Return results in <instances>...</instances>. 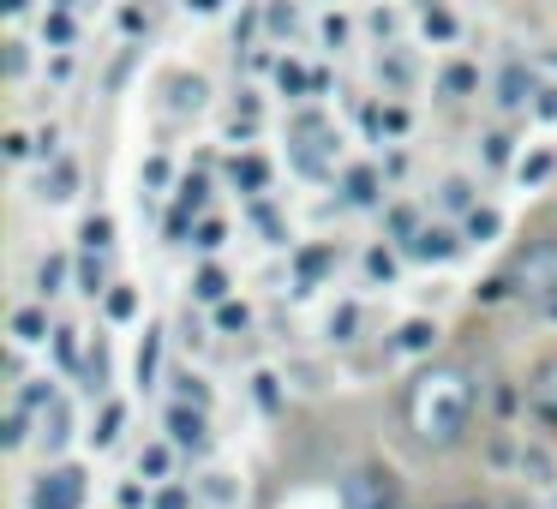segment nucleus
I'll return each mask as SVG.
<instances>
[{
  "mask_svg": "<svg viewBox=\"0 0 557 509\" xmlns=\"http://www.w3.org/2000/svg\"><path fill=\"white\" fill-rule=\"evenodd\" d=\"M204 192H210V186H204L198 174H192V180H180V204H174V210H186V216H198V210H204Z\"/></svg>",
  "mask_w": 557,
  "mask_h": 509,
  "instance_id": "obj_36",
  "label": "nucleus"
},
{
  "mask_svg": "<svg viewBox=\"0 0 557 509\" xmlns=\"http://www.w3.org/2000/svg\"><path fill=\"white\" fill-rule=\"evenodd\" d=\"M132 372H138V384H144V390L156 384V372H162V330H144V342H138V360H132Z\"/></svg>",
  "mask_w": 557,
  "mask_h": 509,
  "instance_id": "obj_18",
  "label": "nucleus"
},
{
  "mask_svg": "<svg viewBox=\"0 0 557 509\" xmlns=\"http://www.w3.org/2000/svg\"><path fill=\"white\" fill-rule=\"evenodd\" d=\"M168 444L174 450H204L210 444V426H204V408L198 402H174L168 408Z\"/></svg>",
  "mask_w": 557,
  "mask_h": 509,
  "instance_id": "obj_7",
  "label": "nucleus"
},
{
  "mask_svg": "<svg viewBox=\"0 0 557 509\" xmlns=\"http://www.w3.org/2000/svg\"><path fill=\"white\" fill-rule=\"evenodd\" d=\"M474 84H480V72H474V66H450V72H444V90H450V96H468Z\"/></svg>",
  "mask_w": 557,
  "mask_h": 509,
  "instance_id": "obj_39",
  "label": "nucleus"
},
{
  "mask_svg": "<svg viewBox=\"0 0 557 509\" xmlns=\"http://www.w3.org/2000/svg\"><path fill=\"white\" fill-rule=\"evenodd\" d=\"M42 36H48L54 48H66V42H72V18H66V6H54V12L42 18Z\"/></svg>",
  "mask_w": 557,
  "mask_h": 509,
  "instance_id": "obj_34",
  "label": "nucleus"
},
{
  "mask_svg": "<svg viewBox=\"0 0 557 509\" xmlns=\"http://www.w3.org/2000/svg\"><path fill=\"white\" fill-rule=\"evenodd\" d=\"M462 240H468V234H456V228H444V222H420V234L408 240V258H420V264H450V258L462 252Z\"/></svg>",
  "mask_w": 557,
  "mask_h": 509,
  "instance_id": "obj_5",
  "label": "nucleus"
},
{
  "mask_svg": "<svg viewBox=\"0 0 557 509\" xmlns=\"http://www.w3.org/2000/svg\"><path fill=\"white\" fill-rule=\"evenodd\" d=\"M276 84H282V96H306V90H324V72H300V66H276Z\"/></svg>",
  "mask_w": 557,
  "mask_h": 509,
  "instance_id": "obj_23",
  "label": "nucleus"
},
{
  "mask_svg": "<svg viewBox=\"0 0 557 509\" xmlns=\"http://www.w3.org/2000/svg\"><path fill=\"white\" fill-rule=\"evenodd\" d=\"M192 300L222 306V300H228V270H222V264H204V270L192 276Z\"/></svg>",
  "mask_w": 557,
  "mask_h": 509,
  "instance_id": "obj_17",
  "label": "nucleus"
},
{
  "mask_svg": "<svg viewBox=\"0 0 557 509\" xmlns=\"http://www.w3.org/2000/svg\"><path fill=\"white\" fill-rule=\"evenodd\" d=\"M366 276H372V282H396V258H390L384 246H372V252H366Z\"/></svg>",
  "mask_w": 557,
  "mask_h": 509,
  "instance_id": "obj_37",
  "label": "nucleus"
},
{
  "mask_svg": "<svg viewBox=\"0 0 557 509\" xmlns=\"http://www.w3.org/2000/svg\"><path fill=\"white\" fill-rule=\"evenodd\" d=\"M228 180H234L240 192H264V186H270V162L246 150V156H234V162H228Z\"/></svg>",
  "mask_w": 557,
  "mask_h": 509,
  "instance_id": "obj_12",
  "label": "nucleus"
},
{
  "mask_svg": "<svg viewBox=\"0 0 557 509\" xmlns=\"http://www.w3.org/2000/svg\"><path fill=\"white\" fill-rule=\"evenodd\" d=\"M252 396H258L264 414H276V408H282V378H276V372H252Z\"/></svg>",
  "mask_w": 557,
  "mask_h": 509,
  "instance_id": "obj_29",
  "label": "nucleus"
},
{
  "mask_svg": "<svg viewBox=\"0 0 557 509\" xmlns=\"http://www.w3.org/2000/svg\"><path fill=\"white\" fill-rule=\"evenodd\" d=\"M294 270H300V288H312V282L330 270V246H306V252L294 258Z\"/></svg>",
  "mask_w": 557,
  "mask_h": 509,
  "instance_id": "obj_27",
  "label": "nucleus"
},
{
  "mask_svg": "<svg viewBox=\"0 0 557 509\" xmlns=\"http://www.w3.org/2000/svg\"><path fill=\"white\" fill-rule=\"evenodd\" d=\"M6 156L24 162V156H30V138H24V132H6Z\"/></svg>",
  "mask_w": 557,
  "mask_h": 509,
  "instance_id": "obj_50",
  "label": "nucleus"
},
{
  "mask_svg": "<svg viewBox=\"0 0 557 509\" xmlns=\"http://www.w3.org/2000/svg\"><path fill=\"white\" fill-rule=\"evenodd\" d=\"M168 468H174V450L168 444H144L138 450V480H168Z\"/></svg>",
  "mask_w": 557,
  "mask_h": 509,
  "instance_id": "obj_24",
  "label": "nucleus"
},
{
  "mask_svg": "<svg viewBox=\"0 0 557 509\" xmlns=\"http://www.w3.org/2000/svg\"><path fill=\"white\" fill-rule=\"evenodd\" d=\"M504 509H522V504H504Z\"/></svg>",
  "mask_w": 557,
  "mask_h": 509,
  "instance_id": "obj_55",
  "label": "nucleus"
},
{
  "mask_svg": "<svg viewBox=\"0 0 557 509\" xmlns=\"http://www.w3.org/2000/svg\"><path fill=\"white\" fill-rule=\"evenodd\" d=\"M246 324H252V312H246L240 300H222V306H216V330H246Z\"/></svg>",
  "mask_w": 557,
  "mask_h": 509,
  "instance_id": "obj_38",
  "label": "nucleus"
},
{
  "mask_svg": "<svg viewBox=\"0 0 557 509\" xmlns=\"http://www.w3.org/2000/svg\"><path fill=\"white\" fill-rule=\"evenodd\" d=\"M534 96H540L534 72H528L522 60H510V66L498 72V108H504V114H522V108H534Z\"/></svg>",
  "mask_w": 557,
  "mask_h": 509,
  "instance_id": "obj_8",
  "label": "nucleus"
},
{
  "mask_svg": "<svg viewBox=\"0 0 557 509\" xmlns=\"http://www.w3.org/2000/svg\"><path fill=\"white\" fill-rule=\"evenodd\" d=\"M174 396H180V402L210 408V390H204V378H198V372H174Z\"/></svg>",
  "mask_w": 557,
  "mask_h": 509,
  "instance_id": "obj_33",
  "label": "nucleus"
},
{
  "mask_svg": "<svg viewBox=\"0 0 557 509\" xmlns=\"http://www.w3.org/2000/svg\"><path fill=\"white\" fill-rule=\"evenodd\" d=\"M342 509H402V486H396V474L378 468V462L354 468V474L342 480Z\"/></svg>",
  "mask_w": 557,
  "mask_h": 509,
  "instance_id": "obj_3",
  "label": "nucleus"
},
{
  "mask_svg": "<svg viewBox=\"0 0 557 509\" xmlns=\"http://www.w3.org/2000/svg\"><path fill=\"white\" fill-rule=\"evenodd\" d=\"M120 426H126V408H120V402H108V408H102V420H96V432H90V444H96V450H114Z\"/></svg>",
  "mask_w": 557,
  "mask_h": 509,
  "instance_id": "obj_25",
  "label": "nucleus"
},
{
  "mask_svg": "<svg viewBox=\"0 0 557 509\" xmlns=\"http://www.w3.org/2000/svg\"><path fill=\"white\" fill-rule=\"evenodd\" d=\"M474 204H480V198H474V180H468V174H450V180H444V210H462V216H468Z\"/></svg>",
  "mask_w": 557,
  "mask_h": 509,
  "instance_id": "obj_26",
  "label": "nucleus"
},
{
  "mask_svg": "<svg viewBox=\"0 0 557 509\" xmlns=\"http://www.w3.org/2000/svg\"><path fill=\"white\" fill-rule=\"evenodd\" d=\"M144 180H150V186H168V156H150V162H144Z\"/></svg>",
  "mask_w": 557,
  "mask_h": 509,
  "instance_id": "obj_47",
  "label": "nucleus"
},
{
  "mask_svg": "<svg viewBox=\"0 0 557 509\" xmlns=\"http://www.w3.org/2000/svg\"><path fill=\"white\" fill-rule=\"evenodd\" d=\"M84 378H90V390H102V384H108V354H102V348L84 360Z\"/></svg>",
  "mask_w": 557,
  "mask_h": 509,
  "instance_id": "obj_42",
  "label": "nucleus"
},
{
  "mask_svg": "<svg viewBox=\"0 0 557 509\" xmlns=\"http://www.w3.org/2000/svg\"><path fill=\"white\" fill-rule=\"evenodd\" d=\"M510 282H516V294L534 300V306L557 300V240H528V246L516 252V264H510Z\"/></svg>",
  "mask_w": 557,
  "mask_h": 509,
  "instance_id": "obj_2",
  "label": "nucleus"
},
{
  "mask_svg": "<svg viewBox=\"0 0 557 509\" xmlns=\"http://www.w3.org/2000/svg\"><path fill=\"white\" fill-rule=\"evenodd\" d=\"M120 509H144V486H138V480L120 486Z\"/></svg>",
  "mask_w": 557,
  "mask_h": 509,
  "instance_id": "obj_48",
  "label": "nucleus"
},
{
  "mask_svg": "<svg viewBox=\"0 0 557 509\" xmlns=\"http://www.w3.org/2000/svg\"><path fill=\"white\" fill-rule=\"evenodd\" d=\"M24 66H30V54H24V42H12V54H6V72H12V78H24Z\"/></svg>",
  "mask_w": 557,
  "mask_h": 509,
  "instance_id": "obj_49",
  "label": "nucleus"
},
{
  "mask_svg": "<svg viewBox=\"0 0 557 509\" xmlns=\"http://www.w3.org/2000/svg\"><path fill=\"white\" fill-rule=\"evenodd\" d=\"M534 114H540V120H557V84H540V96H534Z\"/></svg>",
  "mask_w": 557,
  "mask_h": 509,
  "instance_id": "obj_45",
  "label": "nucleus"
},
{
  "mask_svg": "<svg viewBox=\"0 0 557 509\" xmlns=\"http://www.w3.org/2000/svg\"><path fill=\"white\" fill-rule=\"evenodd\" d=\"M324 42L342 48V42H348V18H324Z\"/></svg>",
  "mask_w": 557,
  "mask_h": 509,
  "instance_id": "obj_46",
  "label": "nucleus"
},
{
  "mask_svg": "<svg viewBox=\"0 0 557 509\" xmlns=\"http://www.w3.org/2000/svg\"><path fill=\"white\" fill-rule=\"evenodd\" d=\"M552 174H557L552 150H534V156H522V162H516V180H522V186H546Z\"/></svg>",
  "mask_w": 557,
  "mask_h": 509,
  "instance_id": "obj_22",
  "label": "nucleus"
},
{
  "mask_svg": "<svg viewBox=\"0 0 557 509\" xmlns=\"http://www.w3.org/2000/svg\"><path fill=\"white\" fill-rule=\"evenodd\" d=\"M102 306H108V318H114V324L138 318V294H132V288H108V294H102Z\"/></svg>",
  "mask_w": 557,
  "mask_h": 509,
  "instance_id": "obj_30",
  "label": "nucleus"
},
{
  "mask_svg": "<svg viewBox=\"0 0 557 509\" xmlns=\"http://www.w3.org/2000/svg\"><path fill=\"white\" fill-rule=\"evenodd\" d=\"M78 240H84V252H102V246L114 240V216H84V228H78Z\"/></svg>",
  "mask_w": 557,
  "mask_h": 509,
  "instance_id": "obj_28",
  "label": "nucleus"
},
{
  "mask_svg": "<svg viewBox=\"0 0 557 509\" xmlns=\"http://www.w3.org/2000/svg\"><path fill=\"white\" fill-rule=\"evenodd\" d=\"M186 6H192V12H216L222 0H186Z\"/></svg>",
  "mask_w": 557,
  "mask_h": 509,
  "instance_id": "obj_53",
  "label": "nucleus"
},
{
  "mask_svg": "<svg viewBox=\"0 0 557 509\" xmlns=\"http://www.w3.org/2000/svg\"><path fill=\"white\" fill-rule=\"evenodd\" d=\"M48 336H54V330H48V312H42V306H18V312H12V342H18V348H36V342H48Z\"/></svg>",
  "mask_w": 557,
  "mask_h": 509,
  "instance_id": "obj_10",
  "label": "nucleus"
},
{
  "mask_svg": "<svg viewBox=\"0 0 557 509\" xmlns=\"http://www.w3.org/2000/svg\"><path fill=\"white\" fill-rule=\"evenodd\" d=\"M444 509H504V504H492V498H462V504H444Z\"/></svg>",
  "mask_w": 557,
  "mask_h": 509,
  "instance_id": "obj_52",
  "label": "nucleus"
},
{
  "mask_svg": "<svg viewBox=\"0 0 557 509\" xmlns=\"http://www.w3.org/2000/svg\"><path fill=\"white\" fill-rule=\"evenodd\" d=\"M354 330H360V306L348 300V306L330 312V336H336V342H354Z\"/></svg>",
  "mask_w": 557,
  "mask_h": 509,
  "instance_id": "obj_32",
  "label": "nucleus"
},
{
  "mask_svg": "<svg viewBox=\"0 0 557 509\" xmlns=\"http://www.w3.org/2000/svg\"><path fill=\"white\" fill-rule=\"evenodd\" d=\"M294 24H300V12H294V6H270V30H276V36H288Z\"/></svg>",
  "mask_w": 557,
  "mask_h": 509,
  "instance_id": "obj_43",
  "label": "nucleus"
},
{
  "mask_svg": "<svg viewBox=\"0 0 557 509\" xmlns=\"http://www.w3.org/2000/svg\"><path fill=\"white\" fill-rule=\"evenodd\" d=\"M342 192H348V204H354V210H372V204H378V192H384V180H378V168H348Z\"/></svg>",
  "mask_w": 557,
  "mask_h": 509,
  "instance_id": "obj_13",
  "label": "nucleus"
},
{
  "mask_svg": "<svg viewBox=\"0 0 557 509\" xmlns=\"http://www.w3.org/2000/svg\"><path fill=\"white\" fill-rule=\"evenodd\" d=\"M78 498H84V474L78 468H54V474H42L30 486V509H78Z\"/></svg>",
  "mask_w": 557,
  "mask_h": 509,
  "instance_id": "obj_4",
  "label": "nucleus"
},
{
  "mask_svg": "<svg viewBox=\"0 0 557 509\" xmlns=\"http://www.w3.org/2000/svg\"><path fill=\"white\" fill-rule=\"evenodd\" d=\"M36 288H42V294H60V288H66V258H42V264H36Z\"/></svg>",
  "mask_w": 557,
  "mask_h": 509,
  "instance_id": "obj_31",
  "label": "nucleus"
},
{
  "mask_svg": "<svg viewBox=\"0 0 557 509\" xmlns=\"http://www.w3.org/2000/svg\"><path fill=\"white\" fill-rule=\"evenodd\" d=\"M516 468H522V474H528V480H534V486H552V480H557L552 456H546V450H540V444H522V450H516Z\"/></svg>",
  "mask_w": 557,
  "mask_h": 509,
  "instance_id": "obj_19",
  "label": "nucleus"
},
{
  "mask_svg": "<svg viewBox=\"0 0 557 509\" xmlns=\"http://www.w3.org/2000/svg\"><path fill=\"white\" fill-rule=\"evenodd\" d=\"M522 402H528V414H534L540 426H557V354L534 366V378H528Z\"/></svg>",
  "mask_w": 557,
  "mask_h": 509,
  "instance_id": "obj_6",
  "label": "nucleus"
},
{
  "mask_svg": "<svg viewBox=\"0 0 557 509\" xmlns=\"http://www.w3.org/2000/svg\"><path fill=\"white\" fill-rule=\"evenodd\" d=\"M432 348H438V324H432V318H408V324L396 330V354L420 360V354H432Z\"/></svg>",
  "mask_w": 557,
  "mask_h": 509,
  "instance_id": "obj_9",
  "label": "nucleus"
},
{
  "mask_svg": "<svg viewBox=\"0 0 557 509\" xmlns=\"http://www.w3.org/2000/svg\"><path fill=\"white\" fill-rule=\"evenodd\" d=\"M540 312H546V318H552V324H557V300H546V306H540Z\"/></svg>",
  "mask_w": 557,
  "mask_h": 509,
  "instance_id": "obj_54",
  "label": "nucleus"
},
{
  "mask_svg": "<svg viewBox=\"0 0 557 509\" xmlns=\"http://www.w3.org/2000/svg\"><path fill=\"white\" fill-rule=\"evenodd\" d=\"M474 402H480V390L462 366H426L408 384V432L426 450H456L474 426Z\"/></svg>",
  "mask_w": 557,
  "mask_h": 509,
  "instance_id": "obj_1",
  "label": "nucleus"
},
{
  "mask_svg": "<svg viewBox=\"0 0 557 509\" xmlns=\"http://www.w3.org/2000/svg\"><path fill=\"white\" fill-rule=\"evenodd\" d=\"M390 234H396V240H402V246H408V240H414V234H420V216H414V210H408V204H402V210H390Z\"/></svg>",
  "mask_w": 557,
  "mask_h": 509,
  "instance_id": "obj_40",
  "label": "nucleus"
},
{
  "mask_svg": "<svg viewBox=\"0 0 557 509\" xmlns=\"http://www.w3.org/2000/svg\"><path fill=\"white\" fill-rule=\"evenodd\" d=\"M156 509H192V498H186V492H180V486H168V492H162V498H156Z\"/></svg>",
  "mask_w": 557,
  "mask_h": 509,
  "instance_id": "obj_51",
  "label": "nucleus"
},
{
  "mask_svg": "<svg viewBox=\"0 0 557 509\" xmlns=\"http://www.w3.org/2000/svg\"><path fill=\"white\" fill-rule=\"evenodd\" d=\"M168 90H174V102H168L174 114H198V108H204V96H210V84H204V78H186V72H180V78H168Z\"/></svg>",
  "mask_w": 557,
  "mask_h": 509,
  "instance_id": "obj_16",
  "label": "nucleus"
},
{
  "mask_svg": "<svg viewBox=\"0 0 557 509\" xmlns=\"http://www.w3.org/2000/svg\"><path fill=\"white\" fill-rule=\"evenodd\" d=\"M552 66H557V54H552Z\"/></svg>",
  "mask_w": 557,
  "mask_h": 509,
  "instance_id": "obj_56",
  "label": "nucleus"
},
{
  "mask_svg": "<svg viewBox=\"0 0 557 509\" xmlns=\"http://www.w3.org/2000/svg\"><path fill=\"white\" fill-rule=\"evenodd\" d=\"M510 150H516V138H510L504 126H498V132H486V162H492V168H504V162H510Z\"/></svg>",
  "mask_w": 557,
  "mask_h": 509,
  "instance_id": "obj_35",
  "label": "nucleus"
},
{
  "mask_svg": "<svg viewBox=\"0 0 557 509\" xmlns=\"http://www.w3.org/2000/svg\"><path fill=\"white\" fill-rule=\"evenodd\" d=\"M462 234H468V240H474V246H492V240H498V234H504V216H498V210H492V204H474V210H468V216H462Z\"/></svg>",
  "mask_w": 557,
  "mask_h": 509,
  "instance_id": "obj_14",
  "label": "nucleus"
},
{
  "mask_svg": "<svg viewBox=\"0 0 557 509\" xmlns=\"http://www.w3.org/2000/svg\"><path fill=\"white\" fill-rule=\"evenodd\" d=\"M36 426H42L36 438H42L48 450H66V438H72V414H66V402H60V396H54V402L36 414Z\"/></svg>",
  "mask_w": 557,
  "mask_h": 509,
  "instance_id": "obj_11",
  "label": "nucleus"
},
{
  "mask_svg": "<svg viewBox=\"0 0 557 509\" xmlns=\"http://www.w3.org/2000/svg\"><path fill=\"white\" fill-rule=\"evenodd\" d=\"M420 30H426L432 42H456V12H450L444 0H426V6H420Z\"/></svg>",
  "mask_w": 557,
  "mask_h": 509,
  "instance_id": "obj_15",
  "label": "nucleus"
},
{
  "mask_svg": "<svg viewBox=\"0 0 557 509\" xmlns=\"http://www.w3.org/2000/svg\"><path fill=\"white\" fill-rule=\"evenodd\" d=\"M222 234H228V228H222L216 216H204V222H198V246H204V252H216V246H222Z\"/></svg>",
  "mask_w": 557,
  "mask_h": 509,
  "instance_id": "obj_41",
  "label": "nucleus"
},
{
  "mask_svg": "<svg viewBox=\"0 0 557 509\" xmlns=\"http://www.w3.org/2000/svg\"><path fill=\"white\" fill-rule=\"evenodd\" d=\"M78 294H90V300H102V294H108V270H102V252H84V258H78Z\"/></svg>",
  "mask_w": 557,
  "mask_h": 509,
  "instance_id": "obj_21",
  "label": "nucleus"
},
{
  "mask_svg": "<svg viewBox=\"0 0 557 509\" xmlns=\"http://www.w3.org/2000/svg\"><path fill=\"white\" fill-rule=\"evenodd\" d=\"M72 186H78V162H54V174H42V198L48 204H66Z\"/></svg>",
  "mask_w": 557,
  "mask_h": 509,
  "instance_id": "obj_20",
  "label": "nucleus"
},
{
  "mask_svg": "<svg viewBox=\"0 0 557 509\" xmlns=\"http://www.w3.org/2000/svg\"><path fill=\"white\" fill-rule=\"evenodd\" d=\"M78 330H54V354H60V366H72L78 360V342H72Z\"/></svg>",
  "mask_w": 557,
  "mask_h": 509,
  "instance_id": "obj_44",
  "label": "nucleus"
}]
</instances>
